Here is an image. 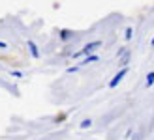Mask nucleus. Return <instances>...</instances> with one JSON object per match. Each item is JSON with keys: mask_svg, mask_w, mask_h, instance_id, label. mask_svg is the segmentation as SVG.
Wrapping results in <instances>:
<instances>
[{"mask_svg": "<svg viewBox=\"0 0 154 140\" xmlns=\"http://www.w3.org/2000/svg\"><path fill=\"white\" fill-rule=\"evenodd\" d=\"M126 73H128V69H126V67H122L120 71H117V75H115L113 79L109 80V88H117L119 84H120V80H122V79L126 77Z\"/></svg>", "mask_w": 154, "mask_h": 140, "instance_id": "nucleus-1", "label": "nucleus"}, {"mask_svg": "<svg viewBox=\"0 0 154 140\" xmlns=\"http://www.w3.org/2000/svg\"><path fill=\"white\" fill-rule=\"evenodd\" d=\"M100 45H102V41H92V43H88V45H85V49L79 51V52H77L75 56H72V58H79V56H83V54H88V52H92L94 49H98Z\"/></svg>", "mask_w": 154, "mask_h": 140, "instance_id": "nucleus-2", "label": "nucleus"}, {"mask_svg": "<svg viewBox=\"0 0 154 140\" xmlns=\"http://www.w3.org/2000/svg\"><path fill=\"white\" fill-rule=\"evenodd\" d=\"M28 49H30V54H32V58H40V49H38V45L34 41H26Z\"/></svg>", "mask_w": 154, "mask_h": 140, "instance_id": "nucleus-3", "label": "nucleus"}, {"mask_svg": "<svg viewBox=\"0 0 154 140\" xmlns=\"http://www.w3.org/2000/svg\"><path fill=\"white\" fill-rule=\"evenodd\" d=\"M152 84H154V71L147 73V82H145V86H147V88H150Z\"/></svg>", "mask_w": 154, "mask_h": 140, "instance_id": "nucleus-4", "label": "nucleus"}, {"mask_svg": "<svg viewBox=\"0 0 154 140\" xmlns=\"http://www.w3.org/2000/svg\"><path fill=\"white\" fill-rule=\"evenodd\" d=\"M98 60H100V56H96V54H90L88 58H85L83 64H92V62H98Z\"/></svg>", "mask_w": 154, "mask_h": 140, "instance_id": "nucleus-5", "label": "nucleus"}, {"mask_svg": "<svg viewBox=\"0 0 154 140\" xmlns=\"http://www.w3.org/2000/svg\"><path fill=\"white\" fill-rule=\"evenodd\" d=\"M132 36H134V28H128L126 30V39L130 41V39H132Z\"/></svg>", "mask_w": 154, "mask_h": 140, "instance_id": "nucleus-6", "label": "nucleus"}, {"mask_svg": "<svg viewBox=\"0 0 154 140\" xmlns=\"http://www.w3.org/2000/svg\"><path fill=\"white\" fill-rule=\"evenodd\" d=\"M90 125V120H85V121H81V127L85 129V127H88Z\"/></svg>", "mask_w": 154, "mask_h": 140, "instance_id": "nucleus-7", "label": "nucleus"}, {"mask_svg": "<svg viewBox=\"0 0 154 140\" xmlns=\"http://www.w3.org/2000/svg\"><path fill=\"white\" fill-rule=\"evenodd\" d=\"M8 47V43H4V41H0V49H6Z\"/></svg>", "mask_w": 154, "mask_h": 140, "instance_id": "nucleus-8", "label": "nucleus"}, {"mask_svg": "<svg viewBox=\"0 0 154 140\" xmlns=\"http://www.w3.org/2000/svg\"><path fill=\"white\" fill-rule=\"evenodd\" d=\"M150 45H152V47H154V37H152V41H150Z\"/></svg>", "mask_w": 154, "mask_h": 140, "instance_id": "nucleus-9", "label": "nucleus"}]
</instances>
